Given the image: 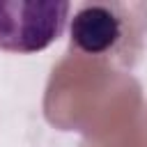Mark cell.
<instances>
[{
    "label": "cell",
    "mask_w": 147,
    "mask_h": 147,
    "mask_svg": "<svg viewBox=\"0 0 147 147\" xmlns=\"http://www.w3.org/2000/svg\"><path fill=\"white\" fill-rule=\"evenodd\" d=\"M147 37V2H83L69 18L71 46L119 67L140 60Z\"/></svg>",
    "instance_id": "cell-1"
},
{
    "label": "cell",
    "mask_w": 147,
    "mask_h": 147,
    "mask_svg": "<svg viewBox=\"0 0 147 147\" xmlns=\"http://www.w3.org/2000/svg\"><path fill=\"white\" fill-rule=\"evenodd\" d=\"M71 5L64 0H0V51L39 53L62 37Z\"/></svg>",
    "instance_id": "cell-2"
}]
</instances>
